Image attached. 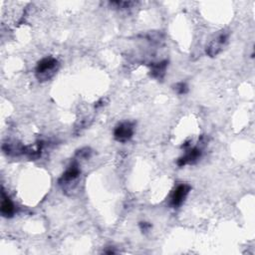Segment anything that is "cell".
I'll list each match as a JSON object with an SVG mask.
<instances>
[{"instance_id":"1","label":"cell","mask_w":255,"mask_h":255,"mask_svg":"<svg viewBox=\"0 0 255 255\" xmlns=\"http://www.w3.org/2000/svg\"><path fill=\"white\" fill-rule=\"evenodd\" d=\"M59 68V62L54 57H45L41 59L35 69L36 77L39 81L50 80L57 72Z\"/></svg>"},{"instance_id":"2","label":"cell","mask_w":255,"mask_h":255,"mask_svg":"<svg viewBox=\"0 0 255 255\" xmlns=\"http://www.w3.org/2000/svg\"><path fill=\"white\" fill-rule=\"evenodd\" d=\"M134 133V123L133 122H123L120 123L114 129V138L119 142L128 141Z\"/></svg>"},{"instance_id":"3","label":"cell","mask_w":255,"mask_h":255,"mask_svg":"<svg viewBox=\"0 0 255 255\" xmlns=\"http://www.w3.org/2000/svg\"><path fill=\"white\" fill-rule=\"evenodd\" d=\"M229 38V32L222 31L220 32L213 40L210 41V43L206 47V54L209 57H215L219 53L222 52L223 48L228 42Z\"/></svg>"},{"instance_id":"4","label":"cell","mask_w":255,"mask_h":255,"mask_svg":"<svg viewBox=\"0 0 255 255\" xmlns=\"http://www.w3.org/2000/svg\"><path fill=\"white\" fill-rule=\"evenodd\" d=\"M191 187L188 185V184H185V183H181V184H178L174 189L173 191L171 192L170 194V197H169V205L172 207V208H177L179 207L185 200V198L187 197L189 191H190Z\"/></svg>"},{"instance_id":"5","label":"cell","mask_w":255,"mask_h":255,"mask_svg":"<svg viewBox=\"0 0 255 255\" xmlns=\"http://www.w3.org/2000/svg\"><path fill=\"white\" fill-rule=\"evenodd\" d=\"M80 175H81L80 165L77 160H74L73 162H71V164L67 167V169L59 178V184L63 186H67L71 182H75Z\"/></svg>"},{"instance_id":"6","label":"cell","mask_w":255,"mask_h":255,"mask_svg":"<svg viewBox=\"0 0 255 255\" xmlns=\"http://www.w3.org/2000/svg\"><path fill=\"white\" fill-rule=\"evenodd\" d=\"M201 154H202V150L200 147L198 146L187 147L184 154L177 159L176 164L180 167L186 164H193L198 161V159L201 157Z\"/></svg>"},{"instance_id":"7","label":"cell","mask_w":255,"mask_h":255,"mask_svg":"<svg viewBox=\"0 0 255 255\" xmlns=\"http://www.w3.org/2000/svg\"><path fill=\"white\" fill-rule=\"evenodd\" d=\"M0 212L3 217L10 218L15 214V205L10 197L6 194L4 189L1 192V205H0Z\"/></svg>"},{"instance_id":"8","label":"cell","mask_w":255,"mask_h":255,"mask_svg":"<svg viewBox=\"0 0 255 255\" xmlns=\"http://www.w3.org/2000/svg\"><path fill=\"white\" fill-rule=\"evenodd\" d=\"M167 64H168V62L166 60L160 61L158 63H152L149 66L150 67V70H149L150 76L152 78H154V79L161 80L164 77V75H165Z\"/></svg>"},{"instance_id":"9","label":"cell","mask_w":255,"mask_h":255,"mask_svg":"<svg viewBox=\"0 0 255 255\" xmlns=\"http://www.w3.org/2000/svg\"><path fill=\"white\" fill-rule=\"evenodd\" d=\"M91 155H92V149L90 147H83L76 151V156L78 158L88 159L91 157Z\"/></svg>"},{"instance_id":"10","label":"cell","mask_w":255,"mask_h":255,"mask_svg":"<svg viewBox=\"0 0 255 255\" xmlns=\"http://www.w3.org/2000/svg\"><path fill=\"white\" fill-rule=\"evenodd\" d=\"M173 89L178 95H184L188 92V87H187L186 83H184V82H179V83L175 84Z\"/></svg>"},{"instance_id":"11","label":"cell","mask_w":255,"mask_h":255,"mask_svg":"<svg viewBox=\"0 0 255 255\" xmlns=\"http://www.w3.org/2000/svg\"><path fill=\"white\" fill-rule=\"evenodd\" d=\"M139 228L142 232H147L151 228V224L148 222L141 221V222H139Z\"/></svg>"}]
</instances>
